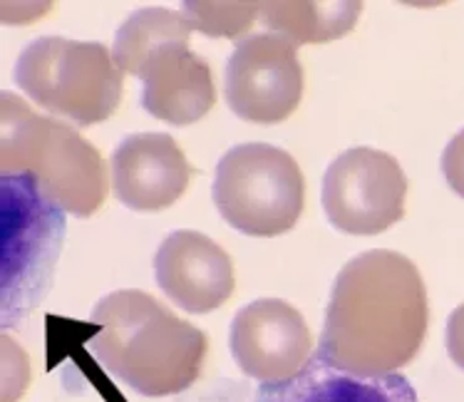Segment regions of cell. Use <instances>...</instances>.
I'll use <instances>...</instances> for the list:
<instances>
[{"label": "cell", "mask_w": 464, "mask_h": 402, "mask_svg": "<svg viewBox=\"0 0 464 402\" xmlns=\"http://www.w3.org/2000/svg\"><path fill=\"white\" fill-rule=\"evenodd\" d=\"M442 174H445L450 189L464 199V129L457 132L442 154Z\"/></svg>", "instance_id": "17"}, {"label": "cell", "mask_w": 464, "mask_h": 402, "mask_svg": "<svg viewBox=\"0 0 464 402\" xmlns=\"http://www.w3.org/2000/svg\"><path fill=\"white\" fill-rule=\"evenodd\" d=\"M142 107L152 117L169 125L187 127L208 115L217 102L211 67L189 43H169L154 50L140 67Z\"/></svg>", "instance_id": "12"}, {"label": "cell", "mask_w": 464, "mask_h": 402, "mask_svg": "<svg viewBox=\"0 0 464 402\" xmlns=\"http://www.w3.org/2000/svg\"><path fill=\"white\" fill-rule=\"evenodd\" d=\"M100 333L87 350L114 380L147 397L189 390L204 370L208 338L144 291H114L92 311Z\"/></svg>", "instance_id": "2"}, {"label": "cell", "mask_w": 464, "mask_h": 402, "mask_svg": "<svg viewBox=\"0 0 464 402\" xmlns=\"http://www.w3.org/2000/svg\"><path fill=\"white\" fill-rule=\"evenodd\" d=\"M228 345L241 373L261 385L284 383L313 358V338L305 318L281 298H261L238 311Z\"/></svg>", "instance_id": "9"}, {"label": "cell", "mask_w": 464, "mask_h": 402, "mask_svg": "<svg viewBox=\"0 0 464 402\" xmlns=\"http://www.w3.org/2000/svg\"><path fill=\"white\" fill-rule=\"evenodd\" d=\"M427 323L425 281L415 263L398 251H365L335 276L315 355L345 373H398L420 353Z\"/></svg>", "instance_id": "1"}, {"label": "cell", "mask_w": 464, "mask_h": 402, "mask_svg": "<svg viewBox=\"0 0 464 402\" xmlns=\"http://www.w3.org/2000/svg\"><path fill=\"white\" fill-rule=\"evenodd\" d=\"M211 194L228 226L248 236H278L301 219L305 182L285 149L248 142L221 157Z\"/></svg>", "instance_id": "5"}, {"label": "cell", "mask_w": 464, "mask_h": 402, "mask_svg": "<svg viewBox=\"0 0 464 402\" xmlns=\"http://www.w3.org/2000/svg\"><path fill=\"white\" fill-rule=\"evenodd\" d=\"M191 28L211 38H237L246 33L261 15V3H194L187 0L181 10Z\"/></svg>", "instance_id": "16"}, {"label": "cell", "mask_w": 464, "mask_h": 402, "mask_svg": "<svg viewBox=\"0 0 464 402\" xmlns=\"http://www.w3.org/2000/svg\"><path fill=\"white\" fill-rule=\"evenodd\" d=\"M13 75L35 105L82 127L110 120L122 100V72L100 43L57 35L33 40Z\"/></svg>", "instance_id": "4"}, {"label": "cell", "mask_w": 464, "mask_h": 402, "mask_svg": "<svg viewBox=\"0 0 464 402\" xmlns=\"http://www.w3.org/2000/svg\"><path fill=\"white\" fill-rule=\"evenodd\" d=\"M114 196L127 209L161 211L181 199L194 169L174 137L161 132H140L124 137L114 147Z\"/></svg>", "instance_id": "11"}, {"label": "cell", "mask_w": 464, "mask_h": 402, "mask_svg": "<svg viewBox=\"0 0 464 402\" xmlns=\"http://www.w3.org/2000/svg\"><path fill=\"white\" fill-rule=\"evenodd\" d=\"M0 172L30 174L55 206L92 216L107 199V164L75 127L38 115L13 92L0 97Z\"/></svg>", "instance_id": "3"}, {"label": "cell", "mask_w": 464, "mask_h": 402, "mask_svg": "<svg viewBox=\"0 0 464 402\" xmlns=\"http://www.w3.org/2000/svg\"><path fill=\"white\" fill-rule=\"evenodd\" d=\"M447 353L464 370V303L452 311L447 321Z\"/></svg>", "instance_id": "18"}, {"label": "cell", "mask_w": 464, "mask_h": 402, "mask_svg": "<svg viewBox=\"0 0 464 402\" xmlns=\"http://www.w3.org/2000/svg\"><path fill=\"white\" fill-rule=\"evenodd\" d=\"M3 301L5 321L28 316L48 293L65 236V211L40 192L30 174L3 177Z\"/></svg>", "instance_id": "6"}, {"label": "cell", "mask_w": 464, "mask_h": 402, "mask_svg": "<svg viewBox=\"0 0 464 402\" xmlns=\"http://www.w3.org/2000/svg\"><path fill=\"white\" fill-rule=\"evenodd\" d=\"M154 276L171 303L187 313H211L234 293V263L199 231H174L154 256Z\"/></svg>", "instance_id": "10"}, {"label": "cell", "mask_w": 464, "mask_h": 402, "mask_svg": "<svg viewBox=\"0 0 464 402\" xmlns=\"http://www.w3.org/2000/svg\"><path fill=\"white\" fill-rule=\"evenodd\" d=\"M304 97V65L295 45L276 33L241 40L227 65L231 112L254 125H278L294 115Z\"/></svg>", "instance_id": "8"}, {"label": "cell", "mask_w": 464, "mask_h": 402, "mask_svg": "<svg viewBox=\"0 0 464 402\" xmlns=\"http://www.w3.org/2000/svg\"><path fill=\"white\" fill-rule=\"evenodd\" d=\"M191 30H194L191 23L179 10H134L114 35V65L120 67V72L137 77L147 55H152L154 50L164 48L169 43H189Z\"/></svg>", "instance_id": "15"}, {"label": "cell", "mask_w": 464, "mask_h": 402, "mask_svg": "<svg viewBox=\"0 0 464 402\" xmlns=\"http://www.w3.org/2000/svg\"><path fill=\"white\" fill-rule=\"evenodd\" d=\"M408 177L388 152L353 147L323 177V209L335 229L375 236L405 216Z\"/></svg>", "instance_id": "7"}, {"label": "cell", "mask_w": 464, "mask_h": 402, "mask_svg": "<svg viewBox=\"0 0 464 402\" xmlns=\"http://www.w3.org/2000/svg\"><path fill=\"white\" fill-rule=\"evenodd\" d=\"M254 402H420V397L405 375L345 373L313 353L291 380L258 385Z\"/></svg>", "instance_id": "13"}, {"label": "cell", "mask_w": 464, "mask_h": 402, "mask_svg": "<svg viewBox=\"0 0 464 402\" xmlns=\"http://www.w3.org/2000/svg\"><path fill=\"white\" fill-rule=\"evenodd\" d=\"M362 3H261V18L276 35L294 45L331 43L348 35L361 18Z\"/></svg>", "instance_id": "14"}]
</instances>
